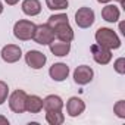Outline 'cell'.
Returning a JSON list of instances; mask_svg holds the SVG:
<instances>
[{
	"mask_svg": "<svg viewBox=\"0 0 125 125\" xmlns=\"http://www.w3.org/2000/svg\"><path fill=\"white\" fill-rule=\"evenodd\" d=\"M25 100H27V93L24 90H16L10 94L9 97V107L15 113H22L25 112Z\"/></svg>",
	"mask_w": 125,
	"mask_h": 125,
	"instance_id": "5b68a950",
	"label": "cell"
},
{
	"mask_svg": "<svg viewBox=\"0 0 125 125\" xmlns=\"http://www.w3.org/2000/svg\"><path fill=\"white\" fill-rule=\"evenodd\" d=\"M22 56V52H21V47L19 46H15V44H8L2 49V59L8 63H15L18 62Z\"/></svg>",
	"mask_w": 125,
	"mask_h": 125,
	"instance_id": "9c48e42d",
	"label": "cell"
},
{
	"mask_svg": "<svg viewBox=\"0 0 125 125\" xmlns=\"http://www.w3.org/2000/svg\"><path fill=\"white\" fill-rule=\"evenodd\" d=\"M0 124L2 125H9V121L6 118H3V116H0Z\"/></svg>",
	"mask_w": 125,
	"mask_h": 125,
	"instance_id": "603a6c76",
	"label": "cell"
},
{
	"mask_svg": "<svg viewBox=\"0 0 125 125\" xmlns=\"http://www.w3.org/2000/svg\"><path fill=\"white\" fill-rule=\"evenodd\" d=\"M43 109V100L38 96H27L25 100V110L31 113H38Z\"/></svg>",
	"mask_w": 125,
	"mask_h": 125,
	"instance_id": "2e32d148",
	"label": "cell"
},
{
	"mask_svg": "<svg viewBox=\"0 0 125 125\" xmlns=\"http://www.w3.org/2000/svg\"><path fill=\"white\" fill-rule=\"evenodd\" d=\"M47 25L53 28L54 35L60 41H68L71 43L74 40V31L69 25L68 16L65 13H59V15H52L47 21Z\"/></svg>",
	"mask_w": 125,
	"mask_h": 125,
	"instance_id": "6da1fadb",
	"label": "cell"
},
{
	"mask_svg": "<svg viewBox=\"0 0 125 125\" xmlns=\"http://www.w3.org/2000/svg\"><path fill=\"white\" fill-rule=\"evenodd\" d=\"M46 119L50 125H60V124H63L65 116L62 113V110H50L46 113Z\"/></svg>",
	"mask_w": 125,
	"mask_h": 125,
	"instance_id": "ac0fdd59",
	"label": "cell"
},
{
	"mask_svg": "<svg viewBox=\"0 0 125 125\" xmlns=\"http://www.w3.org/2000/svg\"><path fill=\"white\" fill-rule=\"evenodd\" d=\"M3 12V5H2V2H0V13Z\"/></svg>",
	"mask_w": 125,
	"mask_h": 125,
	"instance_id": "484cf974",
	"label": "cell"
},
{
	"mask_svg": "<svg viewBox=\"0 0 125 125\" xmlns=\"http://www.w3.org/2000/svg\"><path fill=\"white\" fill-rule=\"evenodd\" d=\"M91 53H93L94 60L97 62V63H100V65L109 63L110 59H112V52H110V49H106V47H103V46H100V44H93V46H91Z\"/></svg>",
	"mask_w": 125,
	"mask_h": 125,
	"instance_id": "52a82bcc",
	"label": "cell"
},
{
	"mask_svg": "<svg viewBox=\"0 0 125 125\" xmlns=\"http://www.w3.org/2000/svg\"><path fill=\"white\" fill-rule=\"evenodd\" d=\"M43 107L46 109V112H50V110H62L63 107V102L59 96H47L44 100H43Z\"/></svg>",
	"mask_w": 125,
	"mask_h": 125,
	"instance_id": "4fadbf2b",
	"label": "cell"
},
{
	"mask_svg": "<svg viewBox=\"0 0 125 125\" xmlns=\"http://www.w3.org/2000/svg\"><path fill=\"white\" fill-rule=\"evenodd\" d=\"M115 71L118 74H125V59L124 57H119L115 62Z\"/></svg>",
	"mask_w": 125,
	"mask_h": 125,
	"instance_id": "7402d4cb",
	"label": "cell"
},
{
	"mask_svg": "<svg viewBox=\"0 0 125 125\" xmlns=\"http://www.w3.org/2000/svg\"><path fill=\"white\" fill-rule=\"evenodd\" d=\"M93 80V69L87 65H81L74 71V81L80 85H85Z\"/></svg>",
	"mask_w": 125,
	"mask_h": 125,
	"instance_id": "30bf717a",
	"label": "cell"
},
{
	"mask_svg": "<svg viewBox=\"0 0 125 125\" xmlns=\"http://www.w3.org/2000/svg\"><path fill=\"white\" fill-rule=\"evenodd\" d=\"M84 109H85V104L80 97H71L66 103V110L69 116H78L84 112Z\"/></svg>",
	"mask_w": 125,
	"mask_h": 125,
	"instance_id": "7c38bea8",
	"label": "cell"
},
{
	"mask_svg": "<svg viewBox=\"0 0 125 125\" xmlns=\"http://www.w3.org/2000/svg\"><path fill=\"white\" fill-rule=\"evenodd\" d=\"M102 16H103V19L107 21V22H116V21L119 19V9H118L116 6H113V5H107V6L103 8Z\"/></svg>",
	"mask_w": 125,
	"mask_h": 125,
	"instance_id": "e0dca14e",
	"label": "cell"
},
{
	"mask_svg": "<svg viewBox=\"0 0 125 125\" xmlns=\"http://www.w3.org/2000/svg\"><path fill=\"white\" fill-rule=\"evenodd\" d=\"M50 52L54 54V56H66L71 50V43L68 41H52L50 44Z\"/></svg>",
	"mask_w": 125,
	"mask_h": 125,
	"instance_id": "5bb4252c",
	"label": "cell"
},
{
	"mask_svg": "<svg viewBox=\"0 0 125 125\" xmlns=\"http://www.w3.org/2000/svg\"><path fill=\"white\" fill-rule=\"evenodd\" d=\"M96 41L97 44L106 47V49H118L121 46V40L116 35V32L110 28H99L96 32Z\"/></svg>",
	"mask_w": 125,
	"mask_h": 125,
	"instance_id": "7a4b0ae2",
	"label": "cell"
},
{
	"mask_svg": "<svg viewBox=\"0 0 125 125\" xmlns=\"http://www.w3.org/2000/svg\"><path fill=\"white\" fill-rule=\"evenodd\" d=\"M97 2H99V3H109L110 0H97Z\"/></svg>",
	"mask_w": 125,
	"mask_h": 125,
	"instance_id": "d4e9b609",
	"label": "cell"
},
{
	"mask_svg": "<svg viewBox=\"0 0 125 125\" xmlns=\"http://www.w3.org/2000/svg\"><path fill=\"white\" fill-rule=\"evenodd\" d=\"M50 77L54 80V81H63L68 78L69 75V66L66 63H54L50 71H49Z\"/></svg>",
	"mask_w": 125,
	"mask_h": 125,
	"instance_id": "8fae6325",
	"label": "cell"
},
{
	"mask_svg": "<svg viewBox=\"0 0 125 125\" xmlns=\"http://www.w3.org/2000/svg\"><path fill=\"white\" fill-rule=\"evenodd\" d=\"M75 22L80 28H88L94 22V12L90 8H80L75 13Z\"/></svg>",
	"mask_w": 125,
	"mask_h": 125,
	"instance_id": "8992f818",
	"label": "cell"
},
{
	"mask_svg": "<svg viewBox=\"0 0 125 125\" xmlns=\"http://www.w3.org/2000/svg\"><path fill=\"white\" fill-rule=\"evenodd\" d=\"M35 24L31 22V21H25V19H21L15 24L13 27V34L18 40H31L32 35H34V31H35Z\"/></svg>",
	"mask_w": 125,
	"mask_h": 125,
	"instance_id": "3957f363",
	"label": "cell"
},
{
	"mask_svg": "<svg viewBox=\"0 0 125 125\" xmlns=\"http://www.w3.org/2000/svg\"><path fill=\"white\" fill-rule=\"evenodd\" d=\"M46 56L38 52V50H30L27 54H25V62H27V65L31 66L32 69H40L44 66L46 63Z\"/></svg>",
	"mask_w": 125,
	"mask_h": 125,
	"instance_id": "ba28073f",
	"label": "cell"
},
{
	"mask_svg": "<svg viewBox=\"0 0 125 125\" xmlns=\"http://www.w3.org/2000/svg\"><path fill=\"white\" fill-rule=\"evenodd\" d=\"M5 2L8 3V5H10V6H13V5H16L19 0H5Z\"/></svg>",
	"mask_w": 125,
	"mask_h": 125,
	"instance_id": "cb8c5ba5",
	"label": "cell"
},
{
	"mask_svg": "<svg viewBox=\"0 0 125 125\" xmlns=\"http://www.w3.org/2000/svg\"><path fill=\"white\" fill-rule=\"evenodd\" d=\"M46 5L50 10H63L68 8V0H46Z\"/></svg>",
	"mask_w": 125,
	"mask_h": 125,
	"instance_id": "d6986e66",
	"label": "cell"
},
{
	"mask_svg": "<svg viewBox=\"0 0 125 125\" xmlns=\"http://www.w3.org/2000/svg\"><path fill=\"white\" fill-rule=\"evenodd\" d=\"M113 110H115V113H116L119 118H125V102H124V100H119V102L115 104Z\"/></svg>",
	"mask_w": 125,
	"mask_h": 125,
	"instance_id": "44dd1931",
	"label": "cell"
},
{
	"mask_svg": "<svg viewBox=\"0 0 125 125\" xmlns=\"http://www.w3.org/2000/svg\"><path fill=\"white\" fill-rule=\"evenodd\" d=\"M8 93H9V88H8V84L0 81V104H3L8 99Z\"/></svg>",
	"mask_w": 125,
	"mask_h": 125,
	"instance_id": "ffe728a7",
	"label": "cell"
},
{
	"mask_svg": "<svg viewBox=\"0 0 125 125\" xmlns=\"http://www.w3.org/2000/svg\"><path fill=\"white\" fill-rule=\"evenodd\" d=\"M22 10L25 15L35 16L41 12V3L38 0H24L22 2Z\"/></svg>",
	"mask_w": 125,
	"mask_h": 125,
	"instance_id": "9a60e30c",
	"label": "cell"
},
{
	"mask_svg": "<svg viewBox=\"0 0 125 125\" xmlns=\"http://www.w3.org/2000/svg\"><path fill=\"white\" fill-rule=\"evenodd\" d=\"M116 2H118L119 5H124V0H116Z\"/></svg>",
	"mask_w": 125,
	"mask_h": 125,
	"instance_id": "4316f807",
	"label": "cell"
},
{
	"mask_svg": "<svg viewBox=\"0 0 125 125\" xmlns=\"http://www.w3.org/2000/svg\"><path fill=\"white\" fill-rule=\"evenodd\" d=\"M54 37H56V35H54L53 28L49 27L47 24L35 27L34 35H32L34 41L38 43V44H41V46H47V44H50L52 41H54Z\"/></svg>",
	"mask_w": 125,
	"mask_h": 125,
	"instance_id": "277c9868",
	"label": "cell"
}]
</instances>
